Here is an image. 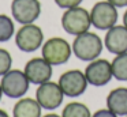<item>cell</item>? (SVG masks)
Returning a JSON list of instances; mask_svg holds the SVG:
<instances>
[{
    "mask_svg": "<svg viewBox=\"0 0 127 117\" xmlns=\"http://www.w3.org/2000/svg\"><path fill=\"white\" fill-rule=\"evenodd\" d=\"M12 65V57L8 50L0 48V76H3L11 70Z\"/></svg>",
    "mask_w": 127,
    "mask_h": 117,
    "instance_id": "18",
    "label": "cell"
},
{
    "mask_svg": "<svg viewBox=\"0 0 127 117\" xmlns=\"http://www.w3.org/2000/svg\"><path fill=\"white\" fill-rule=\"evenodd\" d=\"M11 14L21 24L34 23L41 15V3L40 0H12Z\"/></svg>",
    "mask_w": 127,
    "mask_h": 117,
    "instance_id": "8",
    "label": "cell"
},
{
    "mask_svg": "<svg viewBox=\"0 0 127 117\" xmlns=\"http://www.w3.org/2000/svg\"><path fill=\"white\" fill-rule=\"evenodd\" d=\"M41 105L33 98H21L12 109V117H41Z\"/></svg>",
    "mask_w": 127,
    "mask_h": 117,
    "instance_id": "14",
    "label": "cell"
},
{
    "mask_svg": "<svg viewBox=\"0 0 127 117\" xmlns=\"http://www.w3.org/2000/svg\"><path fill=\"white\" fill-rule=\"evenodd\" d=\"M42 57L49 63L51 65H62L66 64L70 60L72 53V48L62 37H52L42 45L41 49Z\"/></svg>",
    "mask_w": 127,
    "mask_h": 117,
    "instance_id": "3",
    "label": "cell"
},
{
    "mask_svg": "<svg viewBox=\"0 0 127 117\" xmlns=\"http://www.w3.org/2000/svg\"><path fill=\"white\" fill-rule=\"evenodd\" d=\"M3 94H4V93H3V90H1V84H0V101H1V97H3Z\"/></svg>",
    "mask_w": 127,
    "mask_h": 117,
    "instance_id": "25",
    "label": "cell"
},
{
    "mask_svg": "<svg viewBox=\"0 0 127 117\" xmlns=\"http://www.w3.org/2000/svg\"><path fill=\"white\" fill-rule=\"evenodd\" d=\"M92 117H118V114H115L109 109H100V110L94 112V114H92Z\"/></svg>",
    "mask_w": 127,
    "mask_h": 117,
    "instance_id": "20",
    "label": "cell"
},
{
    "mask_svg": "<svg viewBox=\"0 0 127 117\" xmlns=\"http://www.w3.org/2000/svg\"><path fill=\"white\" fill-rule=\"evenodd\" d=\"M92 26L98 30H108L118 22V8L109 1H97L90 10Z\"/></svg>",
    "mask_w": 127,
    "mask_h": 117,
    "instance_id": "6",
    "label": "cell"
},
{
    "mask_svg": "<svg viewBox=\"0 0 127 117\" xmlns=\"http://www.w3.org/2000/svg\"><path fill=\"white\" fill-rule=\"evenodd\" d=\"M82 1L83 0H55L58 7L64 8V10H68V8H72V7H78V5H81Z\"/></svg>",
    "mask_w": 127,
    "mask_h": 117,
    "instance_id": "19",
    "label": "cell"
},
{
    "mask_svg": "<svg viewBox=\"0 0 127 117\" xmlns=\"http://www.w3.org/2000/svg\"><path fill=\"white\" fill-rule=\"evenodd\" d=\"M92 26L90 11L83 7H72L64 11L62 15V27L64 31L71 35H79L82 33L89 31Z\"/></svg>",
    "mask_w": 127,
    "mask_h": 117,
    "instance_id": "2",
    "label": "cell"
},
{
    "mask_svg": "<svg viewBox=\"0 0 127 117\" xmlns=\"http://www.w3.org/2000/svg\"><path fill=\"white\" fill-rule=\"evenodd\" d=\"M109 1L112 5H115L116 8H123V7H127V0H107Z\"/></svg>",
    "mask_w": 127,
    "mask_h": 117,
    "instance_id": "21",
    "label": "cell"
},
{
    "mask_svg": "<svg viewBox=\"0 0 127 117\" xmlns=\"http://www.w3.org/2000/svg\"><path fill=\"white\" fill-rule=\"evenodd\" d=\"M123 24H124V26L127 27V11H126V12L123 14Z\"/></svg>",
    "mask_w": 127,
    "mask_h": 117,
    "instance_id": "23",
    "label": "cell"
},
{
    "mask_svg": "<svg viewBox=\"0 0 127 117\" xmlns=\"http://www.w3.org/2000/svg\"><path fill=\"white\" fill-rule=\"evenodd\" d=\"M14 21L6 14H0V42H6L14 35Z\"/></svg>",
    "mask_w": 127,
    "mask_h": 117,
    "instance_id": "17",
    "label": "cell"
},
{
    "mask_svg": "<svg viewBox=\"0 0 127 117\" xmlns=\"http://www.w3.org/2000/svg\"><path fill=\"white\" fill-rule=\"evenodd\" d=\"M44 42V33L41 27L34 23L22 24L21 29H18L15 34V44L18 49L22 52H34L42 46Z\"/></svg>",
    "mask_w": 127,
    "mask_h": 117,
    "instance_id": "5",
    "label": "cell"
},
{
    "mask_svg": "<svg viewBox=\"0 0 127 117\" xmlns=\"http://www.w3.org/2000/svg\"><path fill=\"white\" fill-rule=\"evenodd\" d=\"M41 117H62V116H59V114H55V113H48V114H45V116H41Z\"/></svg>",
    "mask_w": 127,
    "mask_h": 117,
    "instance_id": "24",
    "label": "cell"
},
{
    "mask_svg": "<svg viewBox=\"0 0 127 117\" xmlns=\"http://www.w3.org/2000/svg\"><path fill=\"white\" fill-rule=\"evenodd\" d=\"M64 98V93L60 89L59 83L55 82H45L40 84L36 90V99L41 105L42 109L47 110H55L62 105Z\"/></svg>",
    "mask_w": 127,
    "mask_h": 117,
    "instance_id": "9",
    "label": "cell"
},
{
    "mask_svg": "<svg viewBox=\"0 0 127 117\" xmlns=\"http://www.w3.org/2000/svg\"><path fill=\"white\" fill-rule=\"evenodd\" d=\"M104 45L108 52L122 54L127 52V27L124 24H115L107 30L104 38Z\"/></svg>",
    "mask_w": 127,
    "mask_h": 117,
    "instance_id": "12",
    "label": "cell"
},
{
    "mask_svg": "<svg viewBox=\"0 0 127 117\" xmlns=\"http://www.w3.org/2000/svg\"><path fill=\"white\" fill-rule=\"evenodd\" d=\"M62 117H92V113L85 103L70 102L63 108Z\"/></svg>",
    "mask_w": 127,
    "mask_h": 117,
    "instance_id": "16",
    "label": "cell"
},
{
    "mask_svg": "<svg viewBox=\"0 0 127 117\" xmlns=\"http://www.w3.org/2000/svg\"><path fill=\"white\" fill-rule=\"evenodd\" d=\"M58 83L63 90L64 95L74 98L82 95L86 91L89 82L85 72H82L81 70H68L60 75Z\"/></svg>",
    "mask_w": 127,
    "mask_h": 117,
    "instance_id": "7",
    "label": "cell"
},
{
    "mask_svg": "<svg viewBox=\"0 0 127 117\" xmlns=\"http://www.w3.org/2000/svg\"><path fill=\"white\" fill-rule=\"evenodd\" d=\"M85 75L89 84H93L96 87L105 86L113 78L112 65L105 59H96L89 63V65L85 68Z\"/></svg>",
    "mask_w": 127,
    "mask_h": 117,
    "instance_id": "10",
    "label": "cell"
},
{
    "mask_svg": "<svg viewBox=\"0 0 127 117\" xmlns=\"http://www.w3.org/2000/svg\"><path fill=\"white\" fill-rule=\"evenodd\" d=\"M0 117H10L8 113H7L6 110H3V109H0Z\"/></svg>",
    "mask_w": 127,
    "mask_h": 117,
    "instance_id": "22",
    "label": "cell"
},
{
    "mask_svg": "<svg viewBox=\"0 0 127 117\" xmlns=\"http://www.w3.org/2000/svg\"><path fill=\"white\" fill-rule=\"evenodd\" d=\"M107 108L118 116H127V87H116L107 97Z\"/></svg>",
    "mask_w": 127,
    "mask_h": 117,
    "instance_id": "13",
    "label": "cell"
},
{
    "mask_svg": "<svg viewBox=\"0 0 127 117\" xmlns=\"http://www.w3.org/2000/svg\"><path fill=\"white\" fill-rule=\"evenodd\" d=\"M113 78L119 82H127V52L116 54L111 63Z\"/></svg>",
    "mask_w": 127,
    "mask_h": 117,
    "instance_id": "15",
    "label": "cell"
},
{
    "mask_svg": "<svg viewBox=\"0 0 127 117\" xmlns=\"http://www.w3.org/2000/svg\"><path fill=\"white\" fill-rule=\"evenodd\" d=\"M104 48V41L97 34L86 31L77 35L72 42V53L82 61H93L98 59Z\"/></svg>",
    "mask_w": 127,
    "mask_h": 117,
    "instance_id": "1",
    "label": "cell"
},
{
    "mask_svg": "<svg viewBox=\"0 0 127 117\" xmlns=\"http://www.w3.org/2000/svg\"><path fill=\"white\" fill-rule=\"evenodd\" d=\"M1 90L8 98H22L29 90V82L25 71L10 70L7 73L1 76Z\"/></svg>",
    "mask_w": 127,
    "mask_h": 117,
    "instance_id": "4",
    "label": "cell"
},
{
    "mask_svg": "<svg viewBox=\"0 0 127 117\" xmlns=\"http://www.w3.org/2000/svg\"><path fill=\"white\" fill-rule=\"evenodd\" d=\"M25 73L28 76L29 82L33 84H40L49 82L52 78V65L44 59V57H33L25 65Z\"/></svg>",
    "mask_w": 127,
    "mask_h": 117,
    "instance_id": "11",
    "label": "cell"
}]
</instances>
